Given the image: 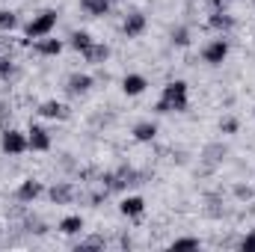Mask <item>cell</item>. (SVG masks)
<instances>
[{"label": "cell", "mask_w": 255, "mask_h": 252, "mask_svg": "<svg viewBox=\"0 0 255 252\" xmlns=\"http://www.w3.org/2000/svg\"><path fill=\"white\" fill-rule=\"evenodd\" d=\"M238 196H247V199H250V196H253V190H250V187H238Z\"/></svg>", "instance_id": "obj_26"}, {"label": "cell", "mask_w": 255, "mask_h": 252, "mask_svg": "<svg viewBox=\"0 0 255 252\" xmlns=\"http://www.w3.org/2000/svg\"><path fill=\"white\" fill-rule=\"evenodd\" d=\"M154 133H157V125H151V122H139V125L133 127V136H136L139 142H148V139H154Z\"/></svg>", "instance_id": "obj_15"}, {"label": "cell", "mask_w": 255, "mask_h": 252, "mask_svg": "<svg viewBox=\"0 0 255 252\" xmlns=\"http://www.w3.org/2000/svg\"><path fill=\"white\" fill-rule=\"evenodd\" d=\"M142 208H145V202H142L139 196H128L125 202H122V214H125V217H139Z\"/></svg>", "instance_id": "obj_13"}, {"label": "cell", "mask_w": 255, "mask_h": 252, "mask_svg": "<svg viewBox=\"0 0 255 252\" xmlns=\"http://www.w3.org/2000/svg\"><path fill=\"white\" fill-rule=\"evenodd\" d=\"M211 27H214V30H232V27H235V18L217 12V15H211Z\"/></svg>", "instance_id": "obj_18"}, {"label": "cell", "mask_w": 255, "mask_h": 252, "mask_svg": "<svg viewBox=\"0 0 255 252\" xmlns=\"http://www.w3.org/2000/svg\"><path fill=\"white\" fill-rule=\"evenodd\" d=\"M51 199H54L57 205H65V202L74 199V190L68 187V184H57V187H51Z\"/></svg>", "instance_id": "obj_16"}, {"label": "cell", "mask_w": 255, "mask_h": 252, "mask_svg": "<svg viewBox=\"0 0 255 252\" xmlns=\"http://www.w3.org/2000/svg\"><path fill=\"white\" fill-rule=\"evenodd\" d=\"M36 51L45 54V57H57V54L63 51V42H60V39H42V42L36 45Z\"/></svg>", "instance_id": "obj_14"}, {"label": "cell", "mask_w": 255, "mask_h": 252, "mask_svg": "<svg viewBox=\"0 0 255 252\" xmlns=\"http://www.w3.org/2000/svg\"><path fill=\"white\" fill-rule=\"evenodd\" d=\"M172 42H175L178 48H184V45H190V33H187L184 27H178V30L172 33Z\"/></svg>", "instance_id": "obj_21"}, {"label": "cell", "mask_w": 255, "mask_h": 252, "mask_svg": "<svg viewBox=\"0 0 255 252\" xmlns=\"http://www.w3.org/2000/svg\"><path fill=\"white\" fill-rule=\"evenodd\" d=\"M122 30H125L128 39H136V36L145 30V15H142V12H130L125 18V27H122Z\"/></svg>", "instance_id": "obj_6"}, {"label": "cell", "mask_w": 255, "mask_h": 252, "mask_svg": "<svg viewBox=\"0 0 255 252\" xmlns=\"http://www.w3.org/2000/svg\"><path fill=\"white\" fill-rule=\"evenodd\" d=\"M89 86H92V77H89V74H71V77H68V92H74V95L86 92Z\"/></svg>", "instance_id": "obj_11"}, {"label": "cell", "mask_w": 255, "mask_h": 252, "mask_svg": "<svg viewBox=\"0 0 255 252\" xmlns=\"http://www.w3.org/2000/svg\"><path fill=\"white\" fill-rule=\"evenodd\" d=\"M89 45H92V36L89 33H83V30L80 33H71V48L74 51H86Z\"/></svg>", "instance_id": "obj_19"}, {"label": "cell", "mask_w": 255, "mask_h": 252, "mask_svg": "<svg viewBox=\"0 0 255 252\" xmlns=\"http://www.w3.org/2000/svg\"><path fill=\"white\" fill-rule=\"evenodd\" d=\"M9 74H12V60L0 57V77H9Z\"/></svg>", "instance_id": "obj_23"}, {"label": "cell", "mask_w": 255, "mask_h": 252, "mask_svg": "<svg viewBox=\"0 0 255 252\" xmlns=\"http://www.w3.org/2000/svg\"><path fill=\"white\" fill-rule=\"evenodd\" d=\"M172 250L178 252V250H199V241L196 238H181V241H175L172 244Z\"/></svg>", "instance_id": "obj_20"}, {"label": "cell", "mask_w": 255, "mask_h": 252, "mask_svg": "<svg viewBox=\"0 0 255 252\" xmlns=\"http://www.w3.org/2000/svg\"><path fill=\"white\" fill-rule=\"evenodd\" d=\"M202 57H205V63L220 65L226 57H229V42H226V39H214V42L202 51Z\"/></svg>", "instance_id": "obj_4"}, {"label": "cell", "mask_w": 255, "mask_h": 252, "mask_svg": "<svg viewBox=\"0 0 255 252\" xmlns=\"http://www.w3.org/2000/svg\"><path fill=\"white\" fill-rule=\"evenodd\" d=\"M187 110V83L172 80L163 86V98L157 101V113H181Z\"/></svg>", "instance_id": "obj_1"}, {"label": "cell", "mask_w": 255, "mask_h": 252, "mask_svg": "<svg viewBox=\"0 0 255 252\" xmlns=\"http://www.w3.org/2000/svg\"><path fill=\"white\" fill-rule=\"evenodd\" d=\"M145 77L142 74H128L125 80H122V89H125V95H139V92H145Z\"/></svg>", "instance_id": "obj_8"}, {"label": "cell", "mask_w": 255, "mask_h": 252, "mask_svg": "<svg viewBox=\"0 0 255 252\" xmlns=\"http://www.w3.org/2000/svg\"><path fill=\"white\" fill-rule=\"evenodd\" d=\"M80 9L92 18H101L110 12V0H80Z\"/></svg>", "instance_id": "obj_7"}, {"label": "cell", "mask_w": 255, "mask_h": 252, "mask_svg": "<svg viewBox=\"0 0 255 252\" xmlns=\"http://www.w3.org/2000/svg\"><path fill=\"white\" fill-rule=\"evenodd\" d=\"M60 232H65V235H77V232H83V220H80V217H65L63 223H60Z\"/></svg>", "instance_id": "obj_17"}, {"label": "cell", "mask_w": 255, "mask_h": 252, "mask_svg": "<svg viewBox=\"0 0 255 252\" xmlns=\"http://www.w3.org/2000/svg\"><path fill=\"white\" fill-rule=\"evenodd\" d=\"M39 113H42L45 119H65V116H68V110H65L60 101H45V104L39 107Z\"/></svg>", "instance_id": "obj_9"}, {"label": "cell", "mask_w": 255, "mask_h": 252, "mask_svg": "<svg viewBox=\"0 0 255 252\" xmlns=\"http://www.w3.org/2000/svg\"><path fill=\"white\" fill-rule=\"evenodd\" d=\"M54 24H57V12H42L39 18H33L27 24V36L30 39H42V36H48L54 30Z\"/></svg>", "instance_id": "obj_2"}, {"label": "cell", "mask_w": 255, "mask_h": 252, "mask_svg": "<svg viewBox=\"0 0 255 252\" xmlns=\"http://www.w3.org/2000/svg\"><path fill=\"white\" fill-rule=\"evenodd\" d=\"M27 142H30L33 151H48V148H51V136H48V130H45V127H36V125L30 127Z\"/></svg>", "instance_id": "obj_5"}, {"label": "cell", "mask_w": 255, "mask_h": 252, "mask_svg": "<svg viewBox=\"0 0 255 252\" xmlns=\"http://www.w3.org/2000/svg\"><path fill=\"white\" fill-rule=\"evenodd\" d=\"M0 145H3V151H6V154H21L24 148H30L27 136H24V133H18V130H6V133H3V139H0Z\"/></svg>", "instance_id": "obj_3"}, {"label": "cell", "mask_w": 255, "mask_h": 252, "mask_svg": "<svg viewBox=\"0 0 255 252\" xmlns=\"http://www.w3.org/2000/svg\"><path fill=\"white\" fill-rule=\"evenodd\" d=\"M241 250H244V252H255V232H253V235H247V238L241 241Z\"/></svg>", "instance_id": "obj_24"}, {"label": "cell", "mask_w": 255, "mask_h": 252, "mask_svg": "<svg viewBox=\"0 0 255 252\" xmlns=\"http://www.w3.org/2000/svg\"><path fill=\"white\" fill-rule=\"evenodd\" d=\"M39 193H42V184L30 178V181H24V184L18 187V199H21V202H33V199H36Z\"/></svg>", "instance_id": "obj_12"}, {"label": "cell", "mask_w": 255, "mask_h": 252, "mask_svg": "<svg viewBox=\"0 0 255 252\" xmlns=\"http://www.w3.org/2000/svg\"><path fill=\"white\" fill-rule=\"evenodd\" d=\"M83 57H86V63H104V60L110 57V48H107V45H95V42H92V45L83 51Z\"/></svg>", "instance_id": "obj_10"}, {"label": "cell", "mask_w": 255, "mask_h": 252, "mask_svg": "<svg viewBox=\"0 0 255 252\" xmlns=\"http://www.w3.org/2000/svg\"><path fill=\"white\" fill-rule=\"evenodd\" d=\"M223 130H226V133H235V130H238V122H235V119H229V122L223 125Z\"/></svg>", "instance_id": "obj_25"}, {"label": "cell", "mask_w": 255, "mask_h": 252, "mask_svg": "<svg viewBox=\"0 0 255 252\" xmlns=\"http://www.w3.org/2000/svg\"><path fill=\"white\" fill-rule=\"evenodd\" d=\"M15 24H18L15 12H0V30H12Z\"/></svg>", "instance_id": "obj_22"}]
</instances>
